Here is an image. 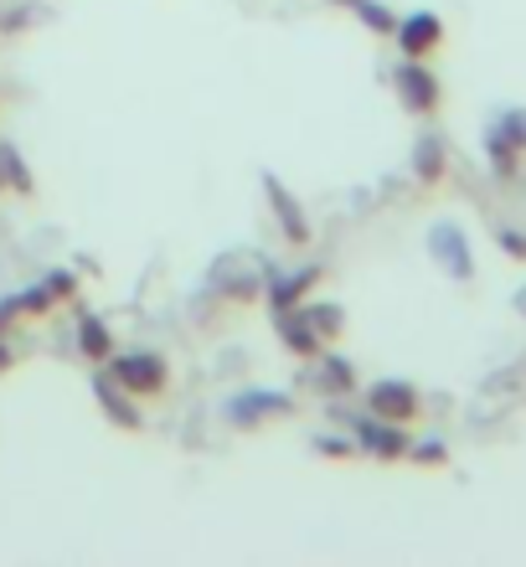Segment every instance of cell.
Returning a JSON list of instances; mask_svg holds the SVG:
<instances>
[{
    "mask_svg": "<svg viewBox=\"0 0 526 567\" xmlns=\"http://www.w3.org/2000/svg\"><path fill=\"white\" fill-rule=\"evenodd\" d=\"M83 346H89V351H104V330L89 326V330H83Z\"/></svg>",
    "mask_w": 526,
    "mask_h": 567,
    "instance_id": "cell-10",
    "label": "cell"
},
{
    "mask_svg": "<svg viewBox=\"0 0 526 567\" xmlns=\"http://www.w3.org/2000/svg\"><path fill=\"white\" fill-rule=\"evenodd\" d=\"M398 93H403V104L413 109V114H434L439 109V78L429 73L419 58L398 68Z\"/></svg>",
    "mask_w": 526,
    "mask_h": 567,
    "instance_id": "cell-1",
    "label": "cell"
},
{
    "mask_svg": "<svg viewBox=\"0 0 526 567\" xmlns=\"http://www.w3.org/2000/svg\"><path fill=\"white\" fill-rule=\"evenodd\" d=\"M367 403H372L377 419H392V423H403L419 413V392L408 388V382H377L372 392H367Z\"/></svg>",
    "mask_w": 526,
    "mask_h": 567,
    "instance_id": "cell-2",
    "label": "cell"
},
{
    "mask_svg": "<svg viewBox=\"0 0 526 567\" xmlns=\"http://www.w3.org/2000/svg\"><path fill=\"white\" fill-rule=\"evenodd\" d=\"M274 212H285V223H289V233H295V243H305V223H300V212L289 207L285 192H274Z\"/></svg>",
    "mask_w": 526,
    "mask_h": 567,
    "instance_id": "cell-8",
    "label": "cell"
},
{
    "mask_svg": "<svg viewBox=\"0 0 526 567\" xmlns=\"http://www.w3.org/2000/svg\"><path fill=\"white\" fill-rule=\"evenodd\" d=\"M434 238H439V243H434L439 258H450L454 279H470V258H465V248H460V233H454V227H439Z\"/></svg>",
    "mask_w": 526,
    "mask_h": 567,
    "instance_id": "cell-7",
    "label": "cell"
},
{
    "mask_svg": "<svg viewBox=\"0 0 526 567\" xmlns=\"http://www.w3.org/2000/svg\"><path fill=\"white\" fill-rule=\"evenodd\" d=\"M392 37L403 42L408 58H423V52H434V47L444 42V21H439V16H429V11H419V16H408Z\"/></svg>",
    "mask_w": 526,
    "mask_h": 567,
    "instance_id": "cell-4",
    "label": "cell"
},
{
    "mask_svg": "<svg viewBox=\"0 0 526 567\" xmlns=\"http://www.w3.org/2000/svg\"><path fill=\"white\" fill-rule=\"evenodd\" d=\"M264 413H289V398L285 392H248L233 403V423H258Z\"/></svg>",
    "mask_w": 526,
    "mask_h": 567,
    "instance_id": "cell-6",
    "label": "cell"
},
{
    "mask_svg": "<svg viewBox=\"0 0 526 567\" xmlns=\"http://www.w3.org/2000/svg\"><path fill=\"white\" fill-rule=\"evenodd\" d=\"M501 248H506V254H516V258H526V238H522V233H501Z\"/></svg>",
    "mask_w": 526,
    "mask_h": 567,
    "instance_id": "cell-9",
    "label": "cell"
},
{
    "mask_svg": "<svg viewBox=\"0 0 526 567\" xmlns=\"http://www.w3.org/2000/svg\"><path fill=\"white\" fill-rule=\"evenodd\" d=\"M361 444L372 449V454H382V460H403L408 449V433L403 429H392V419H382V423H361Z\"/></svg>",
    "mask_w": 526,
    "mask_h": 567,
    "instance_id": "cell-5",
    "label": "cell"
},
{
    "mask_svg": "<svg viewBox=\"0 0 526 567\" xmlns=\"http://www.w3.org/2000/svg\"><path fill=\"white\" fill-rule=\"evenodd\" d=\"M114 377H120L130 392H140V398H151V392L166 388V367L155 357H120L114 361Z\"/></svg>",
    "mask_w": 526,
    "mask_h": 567,
    "instance_id": "cell-3",
    "label": "cell"
}]
</instances>
